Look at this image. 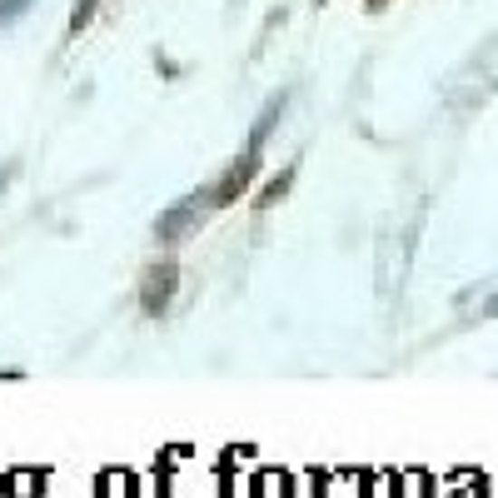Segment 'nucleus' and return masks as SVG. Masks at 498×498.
<instances>
[{"instance_id": "f257e3e1", "label": "nucleus", "mask_w": 498, "mask_h": 498, "mask_svg": "<svg viewBox=\"0 0 498 498\" xmlns=\"http://www.w3.org/2000/svg\"><path fill=\"white\" fill-rule=\"evenodd\" d=\"M259 145H264V139H254L249 135V149L244 155H239V165L229 169L225 179H219V189H215V199H209V205H229V199H239L249 189V179H254V169H259Z\"/></svg>"}, {"instance_id": "f03ea898", "label": "nucleus", "mask_w": 498, "mask_h": 498, "mask_svg": "<svg viewBox=\"0 0 498 498\" xmlns=\"http://www.w3.org/2000/svg\"><path fill=\"white\" fill-rule=\"evenodd\" d=\"M175 284H179V269H175V264H155V269H149V279H145V294H139V299H145V309H149V314H159V309L169 304Z\"/></svg>"}, {"instance_id": "7ed1b4c3", "label": "nucleus", "mask_w": 498, "mask_h": 498, "mask_svg": "<svg viewBox=\"0 0 498 498\" xmlns=\"http://www.w3.org/2000/svg\"><path fill=\"white\" fill-rule=\"evenodd\" d=\"M185 219H195V209H189V199H185V205H175V209H169L165 219H159V229H155V235H159V239H175Z\"/></svg>"}, {"instance_id": "20e7f679", "label": "nucleus", "mask_w": 498, "mask_h": 498, "mask_svg": "<svg viewBox=\"0 0 498 498\" xmlns=\"http://www.w3.org/2000/svg\"><path fill=\"white\" fill-rule=\"evenodd\" d=\"M95 5H100V0H80V5H75V15H70V35H80V30L90 25V15H95Z\"/></svg>"}, {"instance_id": "39448f33", "label": "nucleus", "mask_w": 498, "mask_h": 498, "mask_svg": "<svg viewBox=\"0 0 498 498\" xmlns=\"http://www.w3.org/2000/svg\"><path fill=\"white\" fill-rule=\"evenodd\" d=\"M30 5H35V0H0V25H10L15 15H25Z\"/></svg>"}, {"instance_id": "423d86ee", "label": "nucleus", "mask_w": 498, "mask_h": 498, "mask_svg": "<svg viewBox=\"0 0 498 498\" xmlns=\"http://www.w3.org/2000/svg\"><path fill=\"white\" fill-rule=\"evenodd\" d=\"M289 179H294V165H289V169H284V175H279V179H274V185H269V189H264V199H259V205H274V199H279V195H284V189H289Z\"/></svg>"}, {"instance_id": "0eeeda50", "label": "nucleus", "mask_w": 498, "mask_h": 498, "mask_svg": "<svg viewBox=\"0 0 498 498\" xmlns=\"http://www.w3.org/2000/svg\"><path fill=\"white\" fill-rule=\"evenodd\" d=\"M488 314H498V294H493V299H488Z\"/></svg>"}, {"instance_id": "6e6552de", "label": "nucleus", "mask_w": 498, "mask_h": 498, "mask_svg": "<svg viewBox=\"0 0 498 498\" xmlns=\"http://www.w3.org/2000/svg\"><path fill=\"white\" fill-rule=\"evenodd\" d=\"M5 179H10V169H0V185H5Z\"/></svg>"}]
</instances>
